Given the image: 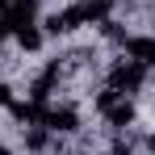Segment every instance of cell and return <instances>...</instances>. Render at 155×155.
Returning a JSON list of instances; mask_svg holds the SVG:
<instances>
[{
  "label": "cell",
  "instance_id": "cell-1",
  "mask_svg": "<svg viewBox=\"0 0 155 155\" xmlns=\"http://www.w3.org/2000/svg\"><path fill=\"white\" fill-rule=\"evenodd\" d=\"M143 84H147V67L134 63V59H122V63L109 67V88H117L122 97H126V92H138Z\"/></svg>",
  "mask_w": 155,
  "mask_h": 155
},
{
  "label": "cell",
  "instance_id": "cell-2",
  "mask_svg": "<svg viewBox=\"0 0 155 155\" xmlns=\"http://www.w3.org/2000/svg\"><path fill=\"white\" fill-rule=\"evenodd\" d=\"M42 126L54 130V134H76V130H80V113L71 109V105H63V109H46Z\"/></svg>",
  "mask_w": 155,
  "mask_h": 155
},
{
  "label": "cell",
  "instance_id": "cell-3",
  "mask_svg": "<svg viewBox=\"0 0 155 155\" xmlns=\"http://www.w3.org/2000/svg\"><path fill=\"white\" fill-rule=\"evenodd\" d=\"M126 54L143 67H155V38H126Z\"/></svg>",
  "mask_w": 155,
  "mask_h": 155
},
{
  "label": "cell",
  "instance_id": "cell-4",
  "mask_svg": "<svg viewBox=\"0 0 155 155\" xmlns=\"http://www.w3.org/2000/svg\"><path fill=\"white\" fill-rule=\"evenodd\" d=\"M76 8H80V21H84V25H88V21H105V17H109V0H80Z\"/></svg>",
  "mask_w": 155,
  "mask_h": 155
},
{
  "label": "cell",
  "instance_id": "cell-5",
  "mask_svg": "<svg viewBox=\"0 0 155 155\" xmlns=\"http://www.w3.org/2000/svg\"><path fill=\"white\" fill-rule=\"evenodd\" d=\"M105 117H109L113 130H126L130 122H134V105H130V101H117L113 109H105Z\"/></svg>",
  "mask_w": 155,
  "mask_h": 155
},
{
  "label": "cell",
  "instance_id": "cell-6",
  "mask_svg": "<svg viewBox=\"0 0 155 155\" xmlns=\"http://www.w3.org/2000/svg\"><path fill=\"white\" fill-rule=\"evenodd\" d=\"M17 42H21V51H38V46H42V29L21 25V29H17Z\"/></svg>",
  "mask_w": 155,
  "mask_h": 155
},
{
  "label": "cell",
  "instance_id": "cell-7",
  "mask_svg": "<svg viewBox=\"0 0 155 155\" xmlns=\"http://www.w3.org/2000/svg\"><path fill=\"white\" fill-rule=\"evenodd\" d=\"M25 147H29V151H42V147H46V126H34V130H29V134H25Z\"/></svg>",
  "mask_w": 155,
  "mask_h": 155
},
{
  "label": "cell",
  "instance_id": "cell-8",
  "mask_svg": "<svg viewBox=\"0 0 155 155\" xmlns=\"http://www.w3.org/2000/svg\"><path fill=\"white\" fill-rule=\"evenodd\" d=\"M117 101H122V92H117V88H105V92H97V109H101V113H105V109H113Z\"/></svg>",
  "mask_w": 155,
  "mask_h": 155
},
{
  "label": "cell",
  "instance_id": "cell-9",
  "mask_svg": "<svg viewBox=\"0 0 155 155\" xmlns=\"http://www.w3.org/2000/svg\"><path fill=\"white\" fill-rule=\"evenodd\" d=\"M101 25H105V34H109L113 42H126V34H122V25H117V21H109V17H105Z\"/></svg>",
  "mask_w": 155,
  "mask_h": 155
},
{
  "label": "cell",
  "instance_id": "cell-10",
  "mask_svg": "<svg viewBox=\"0 0 155 155\" xmlns=\"http://www.w3.org/2000/svg\"><path fill=\"white\" fill-rule=\"evenodd\" d=\"M46 29H51V34H63V13H51V17H46Z\"/></svg>",
  "mask_w": 155,
  "mask_h": 155
},
{
  "label": "cell",
  "instance_id": "cell-11",
  "mask_svg": "<svg viewBox=\"0 0 155 155\" xmlns=\"http://www.w3.org/2000/svg\"><path fill=\"white\" fill-rule=\"evenodd\" d=\"M109 151H113V155H130V138H113Z\"/></svg>",
  "mask_w": 155,
  "mask_h": 155
},
{
  "label": "cell",
  "instance_id": "cell-12",
  "mask_svg": "<svg viewBox=\"0 0 155 155\" xmlns=\"http://www.w3.org/2000/svg\"><path fill=\"white\" fill-rule=\"evenodd\" d=\"M0 105H13V88L8 84H0Z\"/></svg>",
  "mask_w": 155,
  "mask_h": 155
},
{
  "label": "cell",
  "instance_id": "cell-13",
  "mask_svg": "<svg viewBox=\"0 0 155 155\" xmlns=\"http://www.w3.org/2000/svg\"><path fill=\"white\" fill-rule=\"evenodd\" d=\"M8 29H13V25H8V17H4V13H0V38H4V34H8Z\"/></svg>",
  "mask_w": 155,
  "mask_h": 155
},
{
  "label": "cell",
  "instance_id": "cell-14",
  "mask_svg": "<svg viewBox=\"0 0 155 155\" xmlns=\"http://www.w3.org/2000/svg\"><path fill=\"white\" fill-rule=\"evenodd\" d=\"M147 147H151V151H155V134H151V138H147Z\"/></svg>",
  "mask_w": 155,
  "mask_h": 155
},
{
  "label": "cell",
  "instance_id": "cell-15",
  "mask_svg": "<svg viewBox=\"0 0 155 155\" xmlns=\"http://www.w3.org/2000/svg\"><path fill=\"white\" fill-rule=\"evenodd\" d=\"M0 155H13V151H4V147H0Z\"/></svg>",
  "mask_w": 155,
  "mask_h": 155
},
{
  "label": "cell",
  "instance_id": "cell-16",
  "mask_svg": "<svg viewBox=\"0 0 155 155\" xmlns=\"http://www.w3.org/2000/svg\"><path fill=\"white\" fill-rule=\"evenodd\" d=\"M4 4H8V0H0V8H4Z\"/></svg>",
  "mask_w": 155,
  "mask_h": 155
}]
</instances>
